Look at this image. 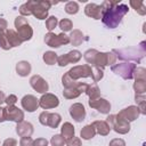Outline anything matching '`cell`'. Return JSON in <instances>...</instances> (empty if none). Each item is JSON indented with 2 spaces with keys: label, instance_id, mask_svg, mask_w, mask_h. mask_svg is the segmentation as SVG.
Segmentation results:
<instances>
[{
  "label": "cell",
  "instance_id": "cell-13",
  "mask_svg": "<svg viewBox=\"0 0 146 146\" xmlns=\"http://www.w3.org/2000/svg\"><path fill=\"white\" fill-rule=\"evenodd\" d=\"M89 106L97 110L102 114H107L111 111V104L102 97H98L96 99H89Z\"/></svg>",
  "mask_w": 146,
  "mask_h": 146
},
{
  "label": "cell",
  "instance_id": "cell-17",
  "mask_svg": "<svg viewBox=\"0 0 146 146\" xmlns=\"http://www.w3.org/2000/svg\"><path fill=\"white\" fill-rule=\"evenodd\" d=\"M21 103L22 107L27 112H34L39 107V99L33 95H25Z\"/></svg>",
  "mask_w": 146,
  "mask_h": 146
},
{
  "label": "cell",
  "instance_id": "cell-26",
  "mask_svg": "<svg viewBox=\"0 0 146 146\" xmlns=\"http://www.w3.org/2000/svg\"><path fill=\"white\" fill-rule=\"evenodd\" d=\"M95 135H96V130H95V128L92 127V124H87V125H84V127L81 129V131H80L81 138H82V139H86V140L91 139L92 137H95Z\"/></svg>",
  "mask_w": 146,
  "mask_h": 146
},
{
  "label": "cell",
  "instance_id": "cell-31",
  "mask_svg": "<svg viewBox=\"0 0 146 146\" xmlns=\"http://www.w3.org/2000/svg\"><path fill=\"white\" fill-rule=\"evenodd\" d=\"M86 94L89 96L90 99H96V98L100 97V90H99L98 86H96V84H91V86L89 84Z\"/></svg>",
  "mask_w": 146,
  "mask_h": 146
},
{
  "label": "cell",
  "instance_id": "cell-5",
  "mask_svg": "<svg viewBox=\"0 0 146 146\" xmlns=\"http://www.w3.org/2000/svg\"><path fill=\"white\" fill-rule=\"evenodd\" d=\"M136 67L137 66L133 63H120V64L112 65L111 70L113 73L120 75L124 80H131L133 78V71Z\"/></svg>",
  "mask_w": 146,
  "mask_h": 146
},
{
  "label": "cell",
  "instance_id": "cell-22",
  "mask_svg": "<svg viewBox=\"0 0 146 146\" xmlns=\"http://www.w3.org/2000/svg\"><path fill=\"white\" fill-rule=\"evenodd\" d=\"M91 124L95 128L96 132H98L100 136H107L111 131V128L108 127V124L105 121H95Z\"/></svg>",
  "mask_w": 146,
  "mask_h": 146
},
{
  "label": "cell",
  "instance_id": "cell-12",
  "mask_svg": "<svg viewBox=\"0 0 146 146\" xmlns=\"http://www.w3.org/2000/svg\"><path fill=\"white\" fill-rule=\"evenodd\" d=\"M30 84H31V87L35 90V91H38V92H40V94H47V91H48V89H49V86H48V82L41 76V75H33V76H31V79H30Z\"/></svg>",
  "mask_w": 146,
  "mask_h": 146
},
{
  "label": "cell",
  "instance_id": "cell-1",
  "mask_svg": "<svg viewBox=\"0 0 146 146\" xmlns=\"http://www.w3.org/2000/svg\"><path fill=\"white\" fill-rule=\"evenodd\" d=\"M103 16L102 22L108 29H115L122 21L123 16L128 13L129 8L124 3H115L114 1L106 0L102 3Z\"/></svg>",
  "mask_w": 146,
  "mask_h": 146
},
{
  "label": "cell",
  "instance_id": "cell-3",
  "mask_svg": "<svg viewBox=\"0 0 146 146\" xmlns=\"http://www.w3.org/2000/svg\"><path fill=\"white\" fill-rule=\"evenodd\" d=\"M15 27L17 30V34L19 35L21 40L24 42V41H27L32 38L33 35V30L31 27V25L29 24L27 19L23 16H17L15 18Z\"/></svg>",
  "mask_w": 146,
  "mask_h": 146
},
{
  "label": "cell",
  "instance_id": "cell-51",
  "mask_svg": "<svg viewBox=\"0 0 146 146\" xmlns=\"http://www.w3.org/2000/svg\"><path fill=\"white\" fill-rule=\"evenodd\" d=\"M3 121H6V119H5V107L0 106V122H3Z\"/></svg>",
  "mask_w": 146,
  "mask_h": 146
},
{
  "label": "cell",
  "instance_id": "cell-28",
  "mask_svg": "<svg viewBox=\"0 0 146 146\" xmlns=\"http://www.w3.org/2000/svg\"><path fill=\"white\" fill-rule=\"evenodd\" d=\"M130 6H131L139 15L144 16V15L146 14V6H145V3H144L143 1H140V0H131V1H130Z\"/></svg>",
  "mask_w": 146,
  "mask_h": 146
},
{
  "label": "cell",
  "instance_id": "cell-8",
  "mask_svg": "<svg viewBox=\"0 0 146 146\" xmlns=\"http://www.w3.org/2000/svg\"><path fill=\"white\" fill-rule=\"evenodd\" d=\"M68 75L73 79V80H78V79H81V78H88L91 75V66L88 65V64H84V65H78V66H74L72 67L70 71H67Z\"/></svg>",
  "mask_w": 146,
  "mask_h": 146
},
{
  "label": "cell",
  "instance_id": "cell-37",
  "mask_svg": "<svg viewBox=\"0 0 146 146\" xmlns=\"http://www.w3.org/2000/svg\"><path fill=\"white\" fill-rule=\"evenodd\" d=\"M57 24H58L57 17H55V16H49V17L46 19V29H47L49 32H51V31L57 26Z\"/></svg>",
  "mask_w": 146,
  "mask_h": 146
},
{
  "label": "cell",
  "instance_id": "cell-33",
  "mask_svg": "<svg viewBox=\"0 0 146 146\" xmlns=\"http://www.w3.org/2000/svg\"><path fill=\"white\" fill-rule=\"evenodd\" d=\"M81 94L80 91L76 89V88H70V89H64L63 91V96L67 99H73V98H76L79 97Z\"/></svg>",
  "mask_w": 146,
  "mask_h": 146
},
{
  "label": "cell",
  "instance_id": "cell-20",
  "mask_svg": "<svg viewBox=\"0 0 146 146\" xmlns=\"http://www.w3.org/2000/svg\"><path fill=\"white\" fill-rule=\"evenodd\" d=\"M5 34H6V36H7V40H8L9 44L11 46V48H13V47H18V46L22 44L23 41L21 40V38H19V35L17 34L16 31L9 29V30H6V31H5Z\"/></svg>",
  "mask_w": 146,
  "mask_h": 146
},
{
  "label": "cell",
  "instance_id": "cell-21",
  "mask_svg": "<svg viewBox=\"0 0 146 146\" xmlns=\"http://www.w3.org/2000/svg\"><path fill=\"white\" fill-rule=\"evenodd\" d=\"M31 64L26 60H21L16 64V72L19 76H27L31 73Z\"/></svg>",
  "mask_w": 146,
  "mask_h": 146
},
{
  "label": "cell",
  "instance_id": "cell-9",
  "mask_svg": "<svg viewBox=\"0 0 146 146\" xmlns=\"http://www.w3.org/2000/svg\"><path fill=\"white\" fill-rule=\"evenodd\" d=\"M5 119L6 121H13V122L19 123L24 121V112L18 107H16L15 105L7 106L5 107Z\"/></svg>",
  "mask_w": 146,
  "mask_h": 146
},
{
  "label": "cell",
  "instance_id": "cell-49",
  "mask_svg": "<svg viewBox=\"0 0 146 146\" xmlns=\"http://www.w3.org/2000/svg\"><path fill=\"white\" fill-rule=\"evenodd\" d=\"M2 146H17V140L14 138H7L2 143Z\"/></svg>",
  "mask_w": 146,
  "mask_h": 146
},
{
  "label": "cell",
  "instance_id": "cell-18",
  "mask_svg": "<svg viewBox=\"0 0 146 146\" xmlns=\"http://www.w3.org/2000/svg\"><path fill=\"white\" fill-rule=\"evenodd\" d=\"M84 13L87 16L94 18V19H102L103 16V7L102 5H96V3H88L84 7Z\"/></svg>",
  "mask_w": 146,
  "mask_h": 146
},
{
  "label": "cell",
  "instance_id": "cell-47",
  "mask_svg": "<svg viewBox=\"0 0 146 146\" xmlns=\"http://www.w3.org/2000/svg\"><path fill=\"white\" fill-rule=\"evenodd\" d=\"M110 146H125V143L121 138H115L110 141Z\"/></svg>",
  "mask_w": 146,
  "mask_h": 146
},
{
  "label": "cell",
  "instance_id": "cell-36",
  "mask_svg": "<svg viewBox=\"0 0 146 146\" xmlns=\"http://www.w3.org/2000/svg\"><path fill=\"white\" fill-rule=\"evenodd\" d=\"M58 25H59V29L63 31V33H64V32H67V31H71L72 27H73L72 21H71V19H67V18H63V19L58 23Z\"/></svg>",
  "mask_w": 146,
  "mask_h": 146
},
{
  "label": "cell",
  "instance_id": "cell-43",
  "mask_svg": "<svg viewBox=\"0 0 146 146\" xmlns=\"http://www.w3.org/2000/svg\"><path fill=\"white\" fill-rule=\"evenodd\" d=\"M65 144H66V146H82L81 145V139L78 138V137H74V136L72 138L67 139L65 141Z\"/></svg>",
  "mask_w": 146,
  "mask_h": 146
},
{
  "label": "cell",
  "instance_id": "cell-39",
  "mask_svg": "<svg viewBox=\"0 0 146 146\" xmlns=\"http://www.w3.org/2000/svg\"><path fill=\"white\" fill-rule=\"evenodd\" d=\"M136 103L139 105V111L140 114H145V95H136L135 97Z\"/></svg>",
  "mask_w": 146,
  "mask_h": 146
},
{
  "label": "cell",
  "instance_id": "cell-2",
  "mask_svg": "<svg viewBox=\"0 0 146 146\" xmlns=\"http://www.w3.org/2000/svg\"><path fill=\"white\" fill-rule=\"evenodd\" d=\"M145 42L143 41L140 43V47L138 48H127V49H113L112 51L115 54L116 58L119 57L120 59L123 60H135V62H140L141 58L145 56Z\"/></svg>",
  "mask_w": 146,
  "mask_h": 146
},
{
  "label": "cell",
  "instance_id": "cell-32",
  "mask_svg": "<svg viewBox=\"0 0 146 146\" xmlns=\"http://www.w3.org/2000/svg\"><path fill=\"white\" fill-rule=\"evenodd\" d=\"M97 50L96 49H88L84 54H83V58L86 59V62L88 64H91L95 66V58H96V55H97Z\"/></svg>",
  "mask_w": 146,
  "mask_h": 146
},
{
  "label": "cell",
  "instance_id": "cell-19",
  "mask_svg": "<svg viewBox=\"0 0 146 146\" xmlns=\"http://www.w3.org/2000/svg\"><path fill=\"white\" fill-rule=\"evenodd\" d=\"M16 132L21 137H30L33 133V125L30 122L22 121L16 125Z\"/></svg>",
  "mask_w": 146,
  "mask_h": 146
},
{
  "label": "cell",
  "instance_id": "cell-4",
  "mask_svg": "<svg viewBox=\"0 0 146 146\" xmlns=\"http://www.w3.org/2000/svg\"><path fill=\"white\" fill-rule=\"evenodd\" d=\"M30 5H31V13L34 17H36L38 19H46L48 17V10L50 9V6H51L50 1L30 0Z\"/></svg>",
  "mask_w": 146,
  "mask_h": 146
},
{
  "label": "cell",
  "instance_id": "cell-24",
  "mask_svg": "<svg viewBox=\"0 0 146 146\" xmlns=\"http://www.w3.org/2000/svg\"><path fill=\"white\" fill-rule=\"evenodd\" d=\"M68 38H70V43H72L73 46H80L84 41V35L80 30H73L71 32V35H68Z\"/></svg>",
  "mask_w": 146,
  "mask_h": 146
},
{
  "label": "cell",
  "instance_id": "cell-34",
  "mask_svg": "<svg viewBox=\"0 0 146 146\" xmlns=\"http://www.w3.org/2000/svg\"><path fill=\"white\" fill-rule=\"evenodd\" d=\"M65 11L70 15H74L79 11V5L78 2L75 1H68L66 5H65Z\"/></svg>",
  "mask_w": 146,
  "mask_h": 146
},
{
  "label": "cell",
  "instance_id": "cell-45",
  "mask_svg": "<svg viewBox=\"0 0 146 146\" xmlns=\"http://www.w3.org/2000/svg\"><path fill=\"white\" fill-rule=\"evenodd\" d=\"M16 102H17V97L15 95H9L5 99V103L7 104V106H13L16 104Z\"/></svg>",
  "mask_w": 146,
  "mask_h": 146
},
{
  "label": "cell",
  "instance_id": "cell-16",
  "mask_svg": "<svg viewBox=\"0 0 146 146\" xmlns=\"http://www.w3.org/2000/svg\"><path fill=\"white\" fill-rule=\"evenodd\" d=\"M70 114L76 122H82L86 117V108L81 103H75L70 107Z\"/></svg>",
  "mask_w": 146,
  "mask_h": 146
},
{
  "label": "cell",
  "instance_id": "cell-35",
  "mask_svg": "<svg viewBox=\"0 0 146 146\" xmlns=\"http://www.w3.org/2000/svg\"><path fill=\"white\" fill-rule=\"evenodd\" d=\"M90 76L92 78V80H94L95 82H98V81H100V80L103 79L104 72H103V70H100L99 67L94 66V67H91V75H90Z\"/></svg>",
  "mask_w": 146,
  "mask_h": 146
},
{
  "label": "cell",
  "instance_id": "cell-7",
  "mask_svg": "<svg viewBox=\"0 0 146 146\" xmlns=\"http://www.w3.org/2000/svg\"><path fill=\"white\" fill-rule=\"evenodd\" d=\"M60 120H62V117L58 113H49V112L44 111L39 115L40 123L43 125H48L52 129H56L59 125Z\"/></svg>",
  "mask_w": 146,
  "mask_h": 146
},
{
  "label": "cell",
  "instance_id": "cell-40",
  "mask_svg": "<svg viewBox=\"0 0 146 146\" xmlns=\"http://www.w3.org/2000/svg\"><path fill=\"white\" fill-rule=\"evenodd\" d=\"M19 13H21V15H22L23 17H24V16H30V15H32V13H31V5H30V1L23 3V5L19 7Z\"/></svg>",
  "mask_w": 146,
  "mask_h": 146
},
{
  "label": "cell",
  "instance_id": "cell-30",
  "mask_svg": "<svg viewBox=\"0 0 146 146\" xmlns=\"http://www.w3.org/2000/svg\"><path fill=\"white\" fill-rule=\"evenodd\" d=\"M62 83H63V86H64V88H65V89L75 88V87H76V84H78V82H76L75 80H73V79L68 75V73H67V72L63 75V78H62Z\"/></svg>",
  "mask_w": 146,
  "mask_h": 146
},
{
  "label": "cell",
  "instance_id": "cell-15",
  "mask_svg": "<svg viewBox=\"0 0 146 146\" xmlns=\"http://www.w3.org/2000/svg\"><path fill=\"white\" fill-rule=\"evenodd\" d=\"M140 114V111L138 108V106H128L127 108H123L122 111H120L117 113V115L120 117H122L123 120L128 121V122H131V121H135Z\"/></svg>",
  "mask_w": 146,
  "mask_h": 146
},
{
  "label": "cell",
  "instance_id": "cell-11",
  "mask_svg": "<svg viewBox=\"0 0 146 146\" xmlns=\"http://www.w3.org/2000/svg\"><path fill=\"white\" fill-rule=\"evenodd\" d=\"M82 57V54L79 50H71L68 54L60 55L57 58V64L59 66H66L68 63H78Z\"/></svg>",
  "mask_w": 146,
  "mask_h": 146
},
{
  "label": "cell",
  "instance_id": "cell-46",
  "mask_svg": "<svg viewBox=\"0 0 146 146\" xmlns=\"http://www.w3.org/2000/svg\"><path fill=\"white\" fill-rule=\"evenodd\" d=\"M32 146H48V140L46 138H36L35 140H33Z\"/></svg>",
  "mask_w": 146,
  "mask_h": 146
},
{
  "label": "cell",
  "instance_id": "cell-14",
  "mask_svg": "<svg viewBox=\"0 0 146 146\" xmlns=\"http://www.w3.org/2000/svg\"><path fill=\"white\" fill-rule=\"evenodd\" d=\"M111 129H113L115 132L121 133V135L128 133L129 130H130V122L123 120V119L120 117L117 114H115V116H114V121H113V124H112Z\"/></svg>",
  "mask_w": 146,
  "mask_h": 146
},
{
  "label": "cell",
  "instance_id": "cell-29",
  "mask_svg": "<svg viewBox=\"0 0 146 146\" xmlns=\"http://www.w3.org/2000/svg\"><path fill=\"white\" fill-rule=\"evenodd\" d=\"M43 62L47 64V65H54L55 63H57V58H58V56H57V54L55 52V51H51V50H49V51H46L44 54H43Z\"/></svg>",
  "mask_w": 146,
  "mask_h": 146
},
{
  "label": "cell",
  "instance_id": "cell-10",
  "mask_svg": "<svg viewBox=\"0 0 146 146\" xmlns=\"http://www.w3.org/2000/svg\"><path fill=\"white\" fill-rule=\"evenodd\" d=\"M59 105V99L57 96H55L54 94H43L41 96V98L39 99V106L44 108V110H49V108H55Z\"/></svg>",
  "mask_w": 146,
  "mask_h": 146
},
{
  "label": "cell",
  "instance_id": "cell-50",
  "mask_svg": "<svg viewBox=\"0 0 146 146\" xmlns=\"http://www.w3.org/2000/svg\"><path fill=\"white\" fill-rule=\"evenodd\" d=\"M7 26H8V23L5 18H0V32H5L7 30Z\"/></svg>",
  "mask_w": 146,
  "mask_h": 146
},
{
  "label": "cell",
  "instance_id": "cell-41",
  "mask_svg": "<svg viewBox=\"0 0 146 146\" xmlns=\"http://www.w3.org/2000/svg\"><path fill=\"white\" fill-rule=\"evenodd\" d=\"M133 78L136 79H141L146 80V70L144 67H136L133 71Z\"/></svg>",
  "mask_w": 146,
  "mask_h": 146
},
{
  "label": "cell",
  "instance_id": "cell-38",
  "mask_svg": "<svg viewBox=\"0 0 146 146\" xmlns=\"http://www.w3.org/2000/svg\"><path fill=\"white\" fill-rule=\"evenodd\" d=\"M65 139L62 137V135H55L50 139V144L52 146H64L65 145Z\"/></svg>",
  "mask_w": 146,
  "mask_h": 146
},
{
  "label": "cell",
  "instance_id": "cell-27",
  "mask_svg": "<svg viewBox=\"0 0 146 146\" xmlns=\"http://www.w3.org/2000/svg\"><path fill=\"white\" fill-rule=\"evenodd\" d=\"M133 90L136 95H145L146 92V80L136 79L133 83Z\"/></svg>",
  "mask_w": 146,
  "mask_h": 146
},
{
  "label": "cell",
  "instance_id": "cell-52",
  "mask_svg": "<svg viewBox=\"0 0 146 146\" xmlns=\"http://www.w3.org/2000/svg\"><path fill=\"white\" fill-rule=\"evenodd\" d=\"M5 99H6V97H5V94H3L2 91H0V105H1L2 103H5Z\"/></svg>",
  "mask_w": 146,
  "mask_h": 146
},
{
  "label": "cell",
  "instance_id": "cell-48",
  "mask_svg": "<svg viewBox=\"0 0 146 146\" xmlns=\"http://www.w3.org/2000/svg\"><path fill=\"white\" fill-rule=\"evenodd\" d=\"M88 87H89L88 83H84V82H78V84H76L75 88L80 91V94H82V92H86V91H87Z\"/></svg>",
  "mask_w": 146,
  "mask_h": 146
},
{
  "label": "cell",
  "instance_id": "cell-23",
  "mask_svg": "<svg viewBox=\"0 0 146 146\" xmlns=\"http://www.w3.org/2000/svg\"><path fill=\"white\" fill-rule=\"evenodd\" d=\"M108 65V52H97L95 58V66L103 70L105 66Z\"/></svg>",
  "mask_w": 146,
  "mask_h": 146
},
{
  "label": "cell",
  "instance_id": "cell-6",
  "mask_svg": "<svg viewBox=\"0 0 146 146\" xmlns=\"http://www.w3.org/2000/svg\"><path fill=\"white\" fill-rule=\"evenodd\" d=\"M44 42L51 48H58L63 44H68L70 43V38H68V35H66L63 32L57 34V35L52 32H48L44 35Z\"/></svg>",
  "mask_w": 146,
  "mask_h": 146
},
{
  "label": "cell",
  "instance_id": "cell-42",
  "mask_svg": "<svg viewBox=\"0 0 146 146\" xmlns=\"http://www.w3.org/2000/svg\"><path fill=\"white\" fill-rule=\"evenodd\" d=\"M0 48H2L3 50H9L11 48V46L9 44V42L7 40L5 32H0Z\"/></svg>",
  "mask_w": 146,
  "mask_h": 146
},
{
  "label": "cell",
  "instance_id": "cell-44",
  "mask_svg": "<svg viewBox=\"0 0 146 146\" xmlns=\"http://www.w3.org/2000/svg\"><path fill=\"white\" fill-rule=\"evenodd\" d=\"M33 145V139L31 137H22L19 140V146H32Z\"/></svg>",
  "mask_w": 146,
  "mask_h": 146
},
{
  "label": "cell",
  "instance_id": "cell-25",
  "mask_svg": "<svg viewBox=\"0 0 146 146\" xmlns=\"http://www.w3.org/2000/svg\"><path fill=\"white\" fill-rule=\"evenodd\" d=\"M60 132H62V137H63L65 140H67V139H70V138H72V137L74 136V132H75V131H74V127H73L72 123L65 122V123L62 125Z\"/></svg>",
  "mask_w": 146,
  "mask_h": 146
}]
</instances>
